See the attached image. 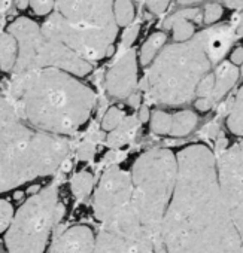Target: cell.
I'll use <instances>...</instances> for the list:
<instances>
[{"label": "cell", "mask_w": 243, "mask_h": 253, "mask_svg": "<svg viewBox=\"0 0 243 253\" xmlns=\"http://www.w3.org/2000/svg\"><path fill=\"white\" fill-rule=\"evenodd\" d=\"M151 118V113H149V110H148V107H141L139 109V121L141 122H144V121H148Z\"/></svg>", "instance_id": "obj_37"}, {"label": "cell", "mask_w": 243, "mask_h": 253, "mask_svg": "<svg viewBox=\"0 0 243 253\" xmlns=\"http://www.w3.org/2000/svg\"><path fill=\"white\" fill-rule=\"evenodd\" d=\"M138 54L127 49L112 64L104 78V88L115 98H129L138 88Z\"/></svg>", "instance_id": "obj_13"}, {"label": "cell", "mask_w": 243, "mask_h": 253, "mask_svg": "<svg viewBox=\"0 0 243 253\" xmlns=\"http://www.w3.org/2000/svg\"><path fill=\"white\" fill-rule=\"evenodd\" d=\"M29 6H30V0H17L18 9H27Z\"/></svg>", "instance_id": "obj_42"}, {"label": "cell", "mask_w": 243, "mask_h": 253, "mask_svg": "<svg viewBox=\"0 0 243 253\" xmlns=\"http://www.w3.org/2000/svg\"><path fill=\"white\" fill-rule=\"evenodd\" d=\"M230 63L231 64H234V66H240V64H243V48L242 46H239V48H236L233 52H231V55H230Z\"/></svg>", "instance_id": "obj_34"}, {"label": "cell", "mask_w": 243, "mask_h": 253, "mask_svg": "<svg viewBox=\"0 0 243 253\" xmlns=\"http://www.w3.org/2000/svg\"><path fill=\"white\" fill-rule=\"evenodd\" d=\"M166 41H167V36L163 32H157V33L151 35L141 49V55H139L141 64L142 66L151 64L155 60V57L161 52V49L164 48Z\"/></svg>", "instance_id": "obj_20"}, {"label": "cell", "mask_w": 243, "mask_h": 253, "mask_svg": "<svg viewBox=\"0 0 243 253\" xmlns=\"http://www.w3.org/2000/svg\"><path fill=\"white\" fill-rule=\"evenodd\" d=\"M69 155L67 139L35 130L0 95V194L54 174Z\"/></svg>", "instance_id": "obj_3"}, {"label": "cell", "mask_w": 243, "mask_h": 253, "mask_svg": "<svg viewBox=\"0 0 243 253\" xmlns=\"http://www.w3.org/2000/svg\"><path fill=\"white\" fill-rule=\"evenodd\" d=\"M213 85H215V78H213V72H210L209 75H206L200 84L197 85L195 89V97L197 98H210L212 91H213Z\"/></svg>", "instance_id": "obj_29"}, {"label": "cell", "mask_w": 243, "mask_h": 253, "mask_svg": "<svg viewBox=\"0 0 243 253\" xmlns=\"http://www.w3.org/2000/svg\"><path fill=\"white\" fill-rule=\"evenodd\" d=\"M176 158V185L160 234L163 253H243L213 152L197 143L184 148Z\"/></svg>", "instance_id": "obj_1"}, {"label": "cell", "mask_w": 243, "mask_h": 253, "mask_svg": "<svg viewBox=\"0 0 243 253\" xmlns=\"http://www.w3.org/2000/svg\"><path fill=\"white\" fill-rule=\"evenodd\" d=\"M30 8L39 17H48L55 11V0H30Z\"/></svg>", "instance_id": "obj_28"}, {"label": "cell", "mask_w": 243, "mask_h": 253, "mask_svg": "<svg viewBox=\"0 0 243 253\" xmlns=\"http://www.w3.org/2000/svg\"><path fill=\"white\" fill-rule=\"evenodd\" d=\"M170 29H172V32H173V41H175L176 43L187 42V41L193 39L194 35H195L194 23L190 21V20L178 21V23H175Z\"/></svg>", "instance_id": "obj_24"}, {"label": "cell", "mask_w": 243, "mask_h": 253, "mask_svg": "<svg viewBox=\"0 0 243 253\" xmlns=\"http://www.w3.org/2000/svg\"><path fill=\"white\" fill-rule=\"evenodd\" d=\"M14 213H15V210L11 203H8L5 200H0V234L6 232Z\"/></svg>", "instance_id": "obj_27"}, {"label": "cell", "mask_w": 243, "mask_h": 253, "mask_svg": "<svg viewBox=\"0 0 243 253\" xmlns=\"http://www.w3.org/2000/svg\"><path fill=\"white\" fill-rule=\"evenodd\" d=\"M240 76V70L237 66L231 64L230 61H221L216 69L213 70V78H215V85H213V91L210 95V101L212 104H215L216 101H219L237 82Z\"/></svg>", "instance_id": "obj_15"}, {"label": "cell", "mask_w": 243, "mask_h": 253, "mask_svg": "<svg viewBox=\"0 0 243 253\" xmlns=\"http://www.w3.org/2000/svg\"><path fill=\"white\" fill-rule=\"evenodd\" d=\"M222 197L243 244V142L216 157Z\"/></svg>", "instance_id": "obj_10"}, {"label": "cell", "mask_w": 243, "mask_h": 253, "mask_svg": "<svg viewBox=\"0 0 243 253\" xmlns=\"http://www.w3.org/2000/svg\"><path fill=\"white\" fill-rule=\"evenodd\" d=\"M234 33H236V39L243 38V17H240L237 26H234Z\"/></svg>", "instance_id": "obj_38"}, {"label": "cell", "mask_w": 243, "mask_h": 253, "mask_svg": "<svg viewBox=\"0 0 243 253\" xmlns=\"http://www.w3.org/2000/svg\"><path fill=\"white\" fill-rule=\"evenodd\" d=\"M132 194L133 183L130 171L119 169L118 166H110L103 173L94 192L93 210L97 220L104 225L119 216L129 207Z\"/></svg>", "instance_id": "obj_11"}, {"label": "cell", "mask_w": 243, "mask_h": 253, "mask_svg": "<svg viewBox=\"0 0 243 253\" xmlns=\"http://www.w3.org/2000/svg\"><path fill=\"white\" fill-rule=\"evenodd\" d=\"M18 57V45L15 38L5 32L0 33V70L14 72Z\"/></svg>", "instance_id": "obj_17"}, {"label": "cell", "mask_w": 243, "mask_h": 253, "mask_svg": "<svg viewBox=\"0 0 243 253\" xmlns=\"http://www.w3.org/2000/svg\"><path fill=\"white\" fill-rule=\"evenodd\" d=\"M228 130L239 137H243V85L234 97L230 113L227 116Z\"/></svg>", "instance_id": "obj_19"}, {"label": "cell", "mask_w": 243, "mask_h": 253, "mask_svg": "<svg viewBox=\"0 0 243 253\" xmlns=\"http://www.w3.org/2000/svg\"><path fill=\"white\" fill-rule=\"evenodd\" d=\"M203 0H178L179 5H184V6H191V5H195V3H200Z\"/></svg>", "instance_id": "obj_41"}, {"label": "cell", "mask_w": 243, "mask_h": 253, "mask_svg": "<svg viewBox=\"0 0 243 253\" xmlns=\"http://www.w3.org/2000/svg\"><path fill=\"white\" fill-rule=\"evenodd\" d=\"M126 118V113L121 110L119 107H109L106 110V113L103 115V119H101V130L110 133L112 130H115L116 126L123 122V119Z\"/></svg>", "instance_id": "obj_26"}, {"label": "cell", "mask_w": 243, "mask_h": 253, "mask_svg": "<svg viewBox=\"0 0 243 253\" xmlns=\"http://www.w3.org/2000/svg\"><path fill=\"white\" fill-rule=\"evenodd\" d=\"M151 130L155 134H170L172 128V115L163 112V110H155L152 112L151 118Z\"/></svg>", "instance_id": "obj_23"}, {"label": "cell", "mask_w": 243, "mask_h": 253, "mask_svg": "<svg viewBox=\"0 0 243 253\" xmlns=\"http://www.w3.org/2000/svg\"><path fill=\"white\" fill-rule=\"evenodd\" d=\"M136 11L132 0H115L113 2V20L118 27H129L135 20Z\"/></svg>", "instance_id": "obj_21"}, {"label": "cell", "mask_w": 243, "mask_h": 253, "mask_svg": "<svg viewBox=\"0 0 243 253\" xmlns=\"http://www.w3.org/2000/svg\"><path fill=\"white\" fill-rule=\"evenodd\" d=\"M138 2H142L148 8V11H151L152 14L161 15L163 12H166L172 0H138Z\"/></svg>", "instance_id": "obj_31"}, {"label": "cell", "mask_w": 243, "mask_h": 253, "mask_svg": "<svg viewBox=\"0 0 243 253\" xmlns=\"http://www.w3.org/2000/svg\"><path fill=\"white\" fill-rule=\"evenodd\" d=\"M222 14H224V9H222L221 5H218V3H210V5H207V6L204 8L203 21H204L206 24H209V26H210V24H215L216 21L221 20Z\"/></svg>", "instance_id": "obj_30"}, {"label": "cell", "mask_w": 243, "mask_h": 253, "mask_svg": "<svg viewBox=\"0 0 243 253\" xmlns=\"http://www.w3.org/2000/svg\"><path fill=\"white\" fill-rule=\"evenodd\" d=\"M96 234L85 225H76L61 232L49 253H93Z\"/></svg>", "instance_id": "obj_14"}, {"label": "cell", "mask_w": 243, "mask_h": 253, "mask_svg": "<svg viewBox=\"0 0 243 253\" xmlns=\"http://www.w3.org/2000/svg\"><path fill=\"white\" fill-rule=\"evenodd\" d=\"M94 146H96V140H94L93 137H85V139L81 142L79 148H78V155H79V158H81V160L90 158V157L93 155V152H94Z\"/></svg>", "instance_id": "obj_32"}, {"label": "cell", "mask_w": 243, "mask_h": 253, "mask_svg": "<svg viewBox=\"0 0 243 253\" xmlns=\"http://www.w3.org/2000/svg\"><path fill=\"white\" fill-rule=\"evenodd\" d=\"M184 20H190V21H195V23H200L201 20V11L198 8H185V9H181L178 12H175L172 17H169L163 27L164 29H170L175 23L178 21H184Z\"/></svg>", "instance_id": "obj_25"}, {"label": "cell", "mask_w": 243, "mask_h": 253, "mask_svg": "<svg viewBox=\"0 0 243 253\" xmlns=\"http://www.w3.org/2000/svg\"><path fill=\"white\" fill-rule=\"evenodd\" d=\"M12 5V0H0V14L6 12Z\"/></svg>", "instance_id": "obj_40"}, {"label": "cell", "mask_w": 243, "mask_h": 253, "mask_svg": "<svg viewBox=\"0 0 243 253\" xmlns=\"http://www.w3.org/2000/svg\"><path fill=\"white\" fill-rule=\"evenodd\" d=\"M93 253H160L142 231L135 216L126 209L96 235Z\"/></svg>", "instance_id": "obj_9"}, {"label": "cell", "mask_w": 243, "mask_h": 253, "mask_svg": "<svg viewBox=\"0 0 243 253\" xmlns=\"http://www.w3.org/2000/svg\"><path fill=\"white\" fill-rule=\"evenodd\" d=\"M63 211L57 183L27 198L15 210L5 232L8 253H45Z\"/></svg>", "instance_id": "obj_6"}, {"label": "cell", "mask_w": 243, "mask_h": 253, "mask_svg": "<svg viewBox=\"0 0 243 253\" xmlns=\"http://www.w3.org/2000/svg\"><path fill=\"white\" fill-rule=\"evenodd\" d=\"M130 176L133 194L129 209L144 232L163 253L160 234L176 185L178 158L172 151L163 148L146 151L135 161Z\"/></svg>", "instance_id": "obj_5"}, {"label": "cell", "mask_w": 243, "mask_h": 253, "mask_svg": "<svg viewBox=\"0 0 243 253\" xmlns=\"http://www.w3.org/2000/svg\"><path fill=\"white\" fill-rule=\"evenodd\" d=\"M213 66L206 30L195 33L187 42L167 45L148 70L145 79L148 97L157 104H185L195 97L197 85Z\"/></svg>", "instance_id": "obj_4"}, {"label": "cell", "mask_w": 243, "mask_h": 253, "mask_svg": "<svg viewBox=\"0 0 243 253\" xmlns=\"http://www.w3.org/2000/svg\"><path fill=\"white\" fill-rule=\"evenodd\" d=\"M195 125H197V115L191 110H181L172 115L170 136L184 137L195 128Z\"/></svg>", "instance_id": "obj_18"}, {"label": "cell", "mask_w": 243, "mask_h": 253, "mask_svg": "<svg viewBox=\"0 0 243 253\" xmlns=\"http://www.w3.org/2000/svg\"><path fill=\"white\" fill-rule=\"evenodd\" d=\"M6 32L15 38L18 45L14 75L42 69H57L76 78H84L93 70L91 63L82 60L60 42L48 38L42 32V27L27 17L14 20Z\"/></svg>", "instance_id": "obj_7"}, {"label": "cell", "mask_w": 243, "mask_h": 253, "mask_svg": "<svg viewBox=\"0 0 243 253\" xmlns=\"http://www.w3.org/2000/svg\"><path fill=\"white\" fill-rule=\"evenodd\" d=\"M0 72H2V70H0Z\"/></svg>", "instance_id": "obj_43"}, {"label": "cell", "mask_w": 243, "mask_h": 253, "mask_svg": "<svg viewBox=\"0 0 243 253\" xmlns=\"http://www.w3.org/2000/svg\"><path fill=\"white\" fill-rule=\"evenodd\" d=\"M115 0H55V12L85 29L118 27L113 20Z\"/></svg>", "instance_id": "obj_12"}, {"label": "cell", "mask_w": 243, "mask_h": 253, "mask_svg": "<svg viewBox=\"0 0 243 253\" xmlns=\"http://www.w3.org/2000/svg\"><path fill=\"white\" fill-rule=\"evenodd\" d=\"M212 106L213 104L209 98H197L195 100V109H198L200 112H207Z\"/></svg>", "instance_id": "obj_35"}, {"label": "cell", "mask_w": 243, "mask_h": 253, "mask_svg": "<svg viewBox=\"0 0 243 253\" xmlns=\"http://www.w3.org/2000/svg\"><path fill=\"white\" fill-rule=\"evenodd\" d=\"M94 185L93 174L88 171H79L72 179V192L78 200H84L87 195H90Z\"/></svg>", "instance_id": "obj_22"}, {"label": "cell", "mask_w": 243, "mask_h": 253, "mask_svg": "<svg viewBox=\"0 0 243 253\" xmlns=\"http://www.w3.org/2000/svg\"><path fill=\"white\" fill-rule=\"evenodd\" d=\"M222 2L227 5V8L230 9H239L243 11V0H222Z\"/></svg>", "instance_id": "obj_36"}, {"label": "cell", "mask_w": 243, "mask_h": 253, "mask_svg": "<svg viewBox=\"0 0 243 253\" xmlns=\"http://www.w3.org/2000/svg\"><path fill=\"white\" fill-rule=\"evenodd\" d=\"M5 97L35 130L61 139L82 128L97 100L79 78L57 69L14 75Z\"/></svg>", "instance_id": "obj_2"}, {"label": "cell", "mask_w": 243, "mask_h": 253, "mask_svg": "<svg viewBox=\"0 0 243 253\" xmlns=\"http://www.w3.org/2000/svg\"><path fill=\"white\" fill-rule=\"evenodd\" d=\"M141 121L136 116H126L115 130H112L106 137V145L109 148H121L132 142L136 131L139 130Z\"/></svg>", "instance_id": "obj_16"}, {"label": "cell", "mask_w": 243, "mask_h": 253, "mask_svg": "<svg viewBox=\"0 0 243 253\" xmlns=\"http://www.w3.org/2000/svg\"><path fill=\"white\" fill-rule=\"evenodd\" d=\"M139 30H141V26L139 24H135V26H132V27H129L126 30V33L123 36V49L124 51L130 49V46L135 43V41H136V38L139 35Z\"/></svg>", "instance_id": "obj_33"}, {"label": "cell", "mask_w": 243, "mask_h": 253, "mask_svg": "<svg viewBox=\"0 0 243 253\" xmlns=\"http://www.w3.org/2000/svg\"><path fill=\"white\" fill-rule=\"evenodd\" d=\"M42 32L64 45L82 60L93 63L112 54L113 42L118 36L119 27L110 29H85L78 27L64 20L58 12H52L47 17L41 26Z\"/></svg>", "instance_id": "obj_8"}, {"label": "cell", "mask_w": 243, "mask_h": 253, "mask_svg": "<svg viewBox=\"0 0 243 253\" xmlns=\"http://www.w3.org/2000/svg\"><path fill=\"white\" fill-rule=\"evenodd\" d=\"M129 104L132 106V107H139V103H141V95H138L136 92L135 94H132L129 98Z\"/></svg>", "instance_id": "obj_39"}]
</instances>
